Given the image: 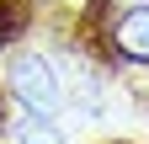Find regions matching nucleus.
Segmentation results:
<instances>
[{
  "label": "nucleus",
  "mask_w": 149,
  "mask_h": 144,
  "mask_svg": "<svg viewBox=\"0 0 149 144\" xmlns=\"http://www.w3.org/2000/svg\"><path fill=\"white\" fill-rule=\"evenodd\" d=\"M107 38H112V53L128 64H149V6H128L112 16V27H107Z\"/></svg>",
  "instance_id": "obj_2"
},
{
  "label": "nucleus",
  "mask_w": 149,
  "mask_h": 144,
  "mask_svg": "<svg viewBox=\"0 0 149 144\" xmlns=\"http://www.w3.org/2000/svg\"><path fill=\"white\" fill-rule=\"evenodd\" d=\"M16 144H69V139H64V128H59V117L27 112L22 123H16Z\"/></svg>",
  "instance_id": "obj_3"
},
{
  "label": "nucleus",
  "mask_w": 149,
  "mask_h": 144,
  "mask_svg": "<svg viewBox=\"0 0 149 144\" xmlns=\"http://www.w3.org/2000/svg\"><path fill=\"white\" fill-rule=\"evenodd\" d=\"M6 91L16 107H27V112L37 117H59L64 112V75H59V64L48 59V53H16V59L6 64Z\"/></svg>",
  "instance_id": "obj_1"
}]
</instances>
